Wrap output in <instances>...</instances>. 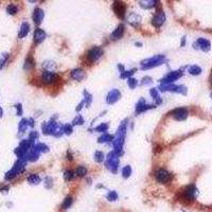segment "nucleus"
<instances>
[{
    "instance_id": "423d86ee",
    "label": "nucleus",
    "mask_w": 212,
    "mask_h": 212,
    "mask_svg": "<svg viewBox=\"0 0 212 212\" xmlns=\"http://www.w3.org/2000/svg\"><path fill=\"white\" fill-rule=\"evenodd\" d=\"M45 38H46L45 31H43L42 29H36V31H35V33H34V40H35V43H42Z\"/></svg>"
},
{
    "instance_id": "aec40b11",
    "label": "nucleus",
    "mask_w": 212,
    "mask_h": 212,
    "mask_svg": "<svg viewBox=\"0 0 212 212\" xmlns=\"http://www.w3.org/2000/svg\"><path fill=\"white\" fill-rule=\"evenodd\" d=\"M34 66V62H33V59H32L31 58H27V61H26V65H24V68L26 69H31L32 67Z\"/></svg>"
},
{
    "instance_id": "a878e982",
    "label": "nucleus",
    "mask_w": 212,
    "mask_h": 212,
    "mask_svg": "<svg viewBox=\"0 0 212 212\" xmlns=\"http://www.w3.org/2000/svg\"><path fill=\"white\" fill-rule=\"evenodd\" d=\"M27 125H28V124H27V120H23V121H21L20 124H19V130H20V132L24 130V129L27 127Z\"/></svg>"
},
{
    "instance_id": "9d476101",
    "label": "nucleus",
    "mask_w": 212,
    "mask_h": 212,
    "mask_svg": "<svg viewBox=\"0 0 212 212\" xmlns=\"http://www.w3.org/2000/svg\"><path fill=\"white\" fill-rule=\"evenodd\" d=\"M54 74L52 72H49V71H46V72H43V77H42V78H43V83H46V84H50V83H52L53 81H54Z\"/></svg>"
},
{
    "instance_id": "5701e85b",
    "label": "nucleus",
    "mask_w": 212,
    "mask_h": 212,
    "mask_svg": "<svg viewBox=\"0 0 212 212\" xmlns=\"http://www.w3.org/2000/svg\"><path fill=\"white\" fill-rule=\"evenodd\" d=\"M72 178H73L72 171H66V173H65V179H66V180H71Z\"/></svg>"
},
{
    "instance_id": "7ed1b4c3",
    "label": "nucleus",
    "mask_w": 212,
    "mask_h": 212,
    "mask_svg": "<svg viewBox=\"0 0 212 212\" xmlns=\"http://www.w3.org/2000/svg\"><path fill=\"white\" fill-rule=\"evenodd\" d=\"M196 193H197L196 188H195L194 186H190L184 190V198L187 200H193L195 198V196H196Z\"/></svg>"
},
{
    "instance_id": "bb28decb",
    "label": "nucleus",
    "mask_w": 212,
    "mask_h": 212,
    "mask_svg": "<svg viewBox=\"0 0 212 212\" xmlns=\"http://www.w3.org/2000/svg\"><path fill=\"white\" fill-rule=\"evenodd\" d=\"M94 158H96V160L97 161H102L103 160V154L101 153V152H97L96 153V157H94Z\"/></svg>"
},
{
    "instance_id": "7c9ffc66",
    "label": "nucleus",
    "mask_w": 212,
    "mask_h": 212,
    "mask_svg": "<svg viewBox=\"0 0 212 212\" xmlns=\"http://www.w3.org/2000/svg\"><path fill=\"white\" fill-rule=\"evenodd\" d=\"M211 97H212V93H211Z\"/></svg>"
},
{
    "instance_id": "f03ea898",
    "label": "nucleus",
    "mask_w": 212,
    "mask_h": 212,
    "mask_svg": "<svg viewBox=\"0 0 212 212\" xmlns=\"http://www.w3.org/2000/svg\"><path fill=\"white\" fill-rule=\"evenodd\" d=\"M102 54H103V51H102L101 48L94 47V48H92L91 50L88 52V58L90 59L91 62H96L100 58H101Z\"/></svg>"
},
{
    "instance_id": "2eb2a0df",
    "label": "nucleus",
    "mask_w": 212,
    "mask_h": 212,
    "mask_svg": "<svg viewBox=\"0 0 212 212\" xmlns=\"http://www.w3.org/2000/svg\"><path fill=\"white\" fill-rule=\"evenodd\" d=\"M119 98H120V93H119V91L118 90H113L109 93V96H108L107 102L108 103H114V102H116Z\"/></svg>"
},
{
    "instance_id": "0eeeda50",
    "label": "nucleus",
    "mask_w": 212,
    "mask_h": 212,
    "mask_svg": "<svg viewBox=\"0 0 212 212\" xmlns=\"http://www.w3.org/2000/svg\"><path fill=\"white\" fill-rule=\"evenodd\" d=\"M173 115L176 119H177V120H184V119L187 118L188 113H187V110L184 109V108H178V109H176L175 111H174Z\"/></svg>"
},
{
    "instance_id": "f8f14e48",
    "label": "nucleus",
    "mask_w": 212,
    "mask_h": 212,
    "mask_svg": "<svg viewBox=\"0 0 212 212\" xmlns=\"http://www.w3.org/2000/svg\"><path fill=\"white\" fill-rule=\"evenodd\" d=\"M71 77L74 78V80L81 81L82 78H84V77H85V72H84L82 69H75L72 71Z\"/></svg>"
},
{
    "instance_id": "4468645a",
    "label": "nucleus",
    "mask_w": 212,
    "mask_h": 212,
    "mask_svg": "<svg viewBox=\"0 0 212 212\" xmlns=\"http://www.w3.org/2000/svg\"><path fill=\"white\" fill-rule=\"evenodd\" d=\"M123 31H124V27L123 26H119L118 28H117L115 31L113 32V34H111V37H113L114 39L120 38V37L122 36V34H123Z\"/></svg>"
},
{
    "instance_id": "1a4fd4ad",
    "label": "nucleus",
    "mask_w": 212,
    "mask_h": 212,
    "mask_svg": "<svg viewBox=\"0 0 212 212\" xmlns=\"http://www.w3.org/2000/svg\"><path fill=\"white\" fill-rule=\"evenodd\" d=\"M127 20H129V23L130 24H133V26H137V24H139V23H140L141 17H140L139 15L135 14V13H132V14H130V15L129 16Z\"/></svg>"
},
{
    "instance_id": "9b49d317",
    "label": "nucleus",
    "mask_w": 212,
    "mask_h": 212,
    "mask_svg": "<svg viewBox=\"0 0 212 212\" xmlns=\"http://www.w3.org/2000/svg\"><path fill=\"white\" fill-rule=\"evenodd\" d=\"M197 45L199 46L200 49L204 51H208L210 49V42L205 38H199L197 40Z\"/></svg>"
},
{
    "instance_id": "393cba45",
    "label": "nucleus",
    "mask_w": 212,
    "mask_h": 212,
    "mask_svg": "<svg viewBox=\"0 0 212 212\" xmlns=\"http://www.w3.org/2000/svg\"><path fill=\"white\" fill-rule=\"evenodd\" d=\"M129 174H130V168L127 165V167H125L123 169V176L124 177H127V176H129Z\"/></svg>"
},
{
    "instance_id": "6ab92c4d",
    "label": "nucleus",
    "mask_w": 212,
    "mask_h": 212,
    "mask_svg": "<svg viewBox=\"0 0 212 212\" xmlns=\"http://www.w3.org/2000/svg\"><path fill=\"white\" fill-rule=\"evenodd\" d=\"M189 72L191 73V74L196 75V74H199V73L202 72V69H200V68L198 67V66H192L189 69Z\"/></svg>"
},
{
    "instance_id": "f3484780",
    "label": "nucleus",
    "mask_w": 212,
    "mask_h": 212,
    "mask_svg": "<svg viewBox=\"0 0 212 212\" xmlns=\"http://www.w3.org/2000/svg\"><path fill=\"white\" fill-rule=\"evenodd\" d=\"M71 204H72V197L68 196V197L65 198V200H64L63 205H62V207H63V209H68V208H70Z\"/></svg>"
},
{
    "instance_id": "6e6552de",
    "label": "nucleus",
    "mask_w": 212,
    "mask_h": 212,
    "mask_svg": "<svg viewBox=\"0 0 212 212\" xmlns=\"http://www.w3.org/2000/svg\"><path fill=\"white\" fill-rule=\"evenodd\" d=\"M43 18V10H40V9H36V10H35L34 11V14H33V19L35 21V23L39 24L40 23H42Z\"/></svg>"
},
{
    "instance_id": "20e7f679",
    "label": "nucleus",
    "mask_w": 212,
    "mask_h": 212,
    "mask_svg": "<svg viewBox=\"0 0 212 212\" xmlns=\"http://www.w3.org/2000/svg\"><path fill=\"white\" fill-rule=\"evenodd\" d=\"M113 8L117 16H119L121 18L124 17V14H125V5H124V3H122V2H115Z\"/></svg>"
},
{
    "instance_id": "b1692460",
    "label": "nucleus",
    "mask_w": 212,
    "mask_h": 212,
    "mask_svg": "<svg viewBox=\"0 0 212 212\" xmlns=\"http://www.w3.org/2000/svg\"><path fill=\"white\" fill-rule=\"evenodd\" d=\"M107 197H108V199H109V200H116L117 197H118V195H117L116 192H110L109 194H108Z\"/></svg>"
},
{
    "instance_id": "ddd939ff",
    "label": "nucleus",
    "mask_w": 212,
    "mask_h": 212,
    "mask_svg": "<svg viewBox=\"0 0 212 212\" xmlns=\"http://www.w3.org/2000/svg\"><path fill=\"white\" fill-rule=\"evenodd\" d=\"M29 29H30V26L27 23H23L21 24L20 27V30H19V34H18V37L19 38H23V37L26 36L27 34L29 33Z\"/></svg>"
},
{
    "instance_id": "39448f33",
    "label": "nucleus",
    "mask_w": 212,
    "mask_h": 212,
    "mask_svg": "<svg viewBox=\"0 0 212 212\" xmlns=\"http://www.w3.org/2000/svg\"><path fill=\"white\" fill-rule=\"evenodd\" d=\"M164 21V12H158L153 18V24L155 27H160Z\"/></svg>"
},
{
    "instance_id": "dca6fc26",
    "label": "nucleus",
    "mask_w": 212,
    "mask_h": 212,
    "mask_svg": "<svg viewBox=\"0 0 212 212\" xmlns=\"http://www.w3.org/2000/svg\"><path fill=\"white\" fill-rule=\"evenodd\" d=\"M17 11H18V9H17V7H16L15 4H10L9 7L7 8V12L9 13L10 15L16 14V13H17Z\"/></svg>"
},
{
    "instance_id": "c756f323",
    "label": "nucleus",
    "mask_w": 212,
    "mask_h": 212,
    "mask_svg": "<svg viewBox=\"0 0 212 212\" xmlns=\"http://www.w3.org/2000/svg\"><path fill=\"white\" fill-rule=\"evenodd\" d=\"M2 114H3V111H2L1 107H0V117H2Z\"/></svg>"
},
{
    "instance_id": "a211bd4d",
    "label": "nucleus",
    "mask_w": 212,
    "mask_h": 212,
    "mask_svg": "<svg viewBox=\"0 0 212 212\" xmlns=\"http://www.w3.org/2000/svg\"><path fill=\"white\" fill-rule=\"evenodd\" d=\"M28 180H29L31 184H38L40 179H39L38 176L36 175V174H32L31 176H29V177H28Z\"/></svg>"
},
{
    "instance_id": "4be33fe9",
    "label": "nucleus",
    "mask_w": 212,
    "mask_h": 212,
    "mask_svg": "<svg viewBox=\"0 0 212 212\" xmlns=\"http://www.w3.org/2000/svg\"><path fill=\"white\" fill-rule=\"evenodd\" d=\"M8 58H9V54H3V55L1 56V58H0V68H2L4 66V64Z\"/></svg>"
},
{
    "instance_id": "f257e3e1",
    "label": "nucleus",
    "mask_w": 212,
    "mask_h": 212,
    "mask_svg": "<svg viewBox=\"0 0 212 212\" xmlns=\"http://www.w3.org/2000/svg\"><path fill=\"white\" fill-rule=\"evenodd\" d=\"M156 179L159 183H167L171 179V174L164 169H160L156 172Z\"/></svg>"
},
{
    "instance_id": "c85d7f7f",
    "label": "nucleus",
    "mask_w": 212,
    "mask_h": 212,
    "mask_svg": "<svg viewBox=\"0 0 212 212\" xmlns=\"http://www.w3.org/2000/svg\"><path fill=\"white\" fill-rule=\"evenodd\" d=\"M16 107L18 108V115L20 116V115H21V105H17Z\"/></svg>"
},
{
    "instance_id": "cd10ccee",
    "label": "nucleus",
    "mask_w": 212,
    "mask_h": 212,
    "mask_svg": "<svg viewBox=\"0 0 212 212\" xmlns=\"http://www.w3.org/2000/svg\"><path fill=\"white\" fill-rule=\"evenodd\" d=\"M136 84H137V82H136V80H133V78H130V80H129V86H130L132 88H134V87L136 86Z\"/></svg>"
},
{
    "instance_id": "412c9836",
    "label": "nucleus",
    "mask_w": 212,
    "mask_h": 212,
    "mask_svg": "<svg viewBox=\"0 0 212 212\" xmlns=\"http://www.w3.org/2000/svg\"><path fill=\"white\" fill-rule=\"evenodd\" d=\"M77 173H78V176H84L87 174V169L84 167H78V170H77Z\"/></svg>"
}]
</instances>
